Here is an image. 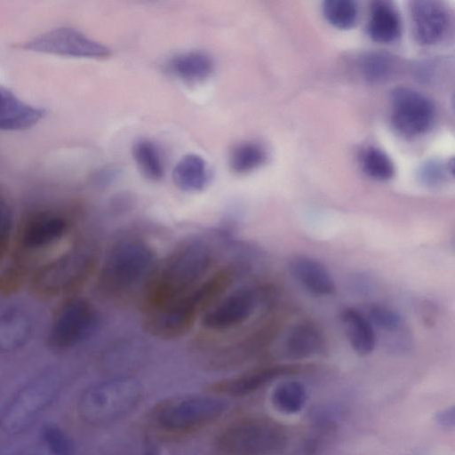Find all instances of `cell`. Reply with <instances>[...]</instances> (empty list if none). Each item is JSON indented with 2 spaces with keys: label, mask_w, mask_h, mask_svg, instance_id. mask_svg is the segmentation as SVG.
I'll return each mask as SVG.
<instances>
[{
  "label": "cell",
  "mask_w": 455,
  "mask_h": 455,
  "mask_svg": "<svg viewBox=\"0 0 455 455\" xmlns=\"http://www.w3.org/2000/svg\"><path fill=\"white\" fill-rule=\"evenodd\" d=\"M132 155L144 177L152 181L162 180L164 174V163L156 143L148 139H140L134 143Z\"/></svg>",
  "instance_id": "d4e9b609"
},
{
  "label": "cell",
  "mask_w": 455,
  "mask_h": 455,
  "mask_svg": "<svg viewBox=\"0 0 455 455\" xmlns=\"http://www.w3.org/2000/svg\"><path fill=\"white\" fill-rule=\"evenodd\" d=\"M172 179L175 185L183 191H201L210 180L208 164L199 155H185L174 166Z\"/></svg>",
  "instance_id": "603a6c76"
},
{
  "label": "cell",
  "mask_w": 455,
  "mask_h": 455,
  "mask_svg": "<svg viewBox=\"0 0 455 455\" xmlns=\"http://www.w3.org/2000/svg\"><path fill=\"white\" fill-rule=\"evenodd\" d=\"M170 73L188 83L202 82L214 70L212 58L200 51H188L172 56L167 62Z\"/></svg>",
  "instance_id": "ffe728a7"
},
{
  "label": "cell",
  "mask_w": 455,
  "mask_h": 455,
  "mask_svg": "<svg viewBox=\"0 0 455 455\" xmlns=\"http://www.w3.org/2000/svg\"><path fill=\"white\" fill-rule=\"evenodd\" d=\"M287 443L285 427L267 419L236 421L217 437L218 448L228 455H272L283 450Z\"/></svg>",
  "instance_id": "8992f818"
},
{
  "label": "cell",
  "mask_w": 455,
  "mask_h": 455,
  "mask_svg": "<svg viewBox=\"0 0 455 455\" xmlns=\"http://www.w3.org/2000/svg\"><path fill=\"white\" fill-rule=\"evenodd\" d=\"M28 51L76 58L102 59L110 55V49L81 31L61 27L43 33L21 46Z\"/></svg>",
  "instance_id": "30bf717a"
},
{
  "label": "cell",
  "mask_w": 455,
  "mask_h": 455,
  "mask_svg": "<svg viewBox=\"0 0 455 455\" xmlns=\"http://www.w3.org/2000/svg\"><path fill=\"white\" fill-rule=\"evenodd\" d=\"M369 36L375 42L388 44L401 34V20L396 9L387 1H375L370 8L367 23Z\"/></svg>",
  "instance_id": "d6986e66"
},
{
  "label": "cell",
  "mask_w": 455,
  "mask_h": 455,
  "mask_svg": "<svg viewBox=\"0 0 455 455\" xmlns=\"http://www.w3.org/2000/svg\"><path fill=\"white\" fill-rule=\"evenodd\" d=\"M13 234V214L9 203L0 197V261L7 254Z\"/></svg>",
  "instance_id": "d6a6232c"
},
{
  "label": "cell",
  "mask_w": 455,
  "mask_h": 455,
  "mask_svg": "<svg viewBox=\"0 0 455 455\" xmlns=\"http://www.w3.org/2000/svg\"><path fill=\"white\" fill-rule=\"evenodd\" d=\"M322 10L325 20L339 29L351 28L358 17L357 4L351 0H326Z\"/></svg>",
  "instance_id": "83f0119b"
},
{
  "label": "cell",
  "mask_w": 455,
  "mask_h": 455,
  "mask_svg": "<svg viewBox=\"0 0 455 455\" xmlns=\"http://www.w3.org/2000/svg\"><path fill=\"white\" fill-rule=\"evenodd\" d=\"M291 365H269L251 370L237 377L219 382L215 388L233 396L250 395L275 379L292 374Z\"/></svg>",
  "instance_id": "e0dca14e"
},
{
  "label": "cell",
  "mask_w": 455,
  "mask_h": 455,
  "mask_svg": "<svg viewBox=\"0 0 455 455\" xmlns=\"http://www.w3.org/2000/svg\"><path fill=\"white\" fill-rule=\"evenodd\" d=\"M69 217L53 209L29 212L20 224L17 233V256L40 251L60 241L70 228Z\"/></svg>",
  "instance_id": "ba28073f"
},
{
  "label": "cell",
  "mask_w": 455,
  "mask_h": 455,
  "mask_svg": "<svg viewBox=\"0 0 455 455\" xmlns=\"http://www.w3.org/2000/svg\"><path fill=\"white\" fill-rule=\"evenodd\" d=\"M267 159L266 148L257 141H243L234 146L228 156L231 170L244 174L257 170Z\"/></svg>",
  "instance_id": "cb8c5ba5"
},
{
  "label": "cell",
  "mask_w": 455,
  "mask_h": 455,
  "mask_svg": "<svg viewBox=\"0 0 455 455\" xmlns=\"http://www.w3.org/2000/svg\"><path fill=\"white\" fill-rule=\"evenodd\" d=\"M420 178L427 185H437L444 179V169L439 163L429 162L421 169Z\"/></svg>",
  "instance_id": "836d02e7"
},
{
  "label": "cell",
  "mask_w": 455,
  "mask_h": 455,
  "mask_svg": "<svg viewBox=\"0 0 455 455\" xmlns=\"http://www.w3.org/2000/svg\"><path fill=\"white\" fill-rule=\"evenodd\" d=\"M258 306V295L250 289L234 291L207 309L203 325L211 331H227L247 321Z\"/></svg>",
  "instance_id": "4fadbf2b"
},
{
  "label": "cell",
  "mask_w": 455,
  "mask_h": 455,
  "mask_svg": "<svg viewBox=\"0 0 455 455\" xmlns=\"http://www.w3.org/2000/svg\"><path fill=\"white\" fill-rule=\"evenodd\" d=\"M359 159L364 173L373 180L386 181L395 174V167L389 156L376 147L364 148Z\"/></svg>",
  "instance_id": "4316f807"
},
{
  "label": "cell",
  "mask_w": 455,
  "mask_h": 455,
  "mask_svg": "<svg viewBox=\"0 0 455 455\" xmlns=\"http://www.w3.org/2000/svg\"><path fill=\"white\" fill-rule=\"evenodd\" d=\"M227 408L228 403L217 397L183 398L162 407L157 412L156 421L165 430L186 431L213 421Z\"/></svg>",
  "instance_id": "9c48e42d"
},
{
  "label": "cell",
  "mask_w": 455,
  "mask_h": 455,
  "mask_svg": "<svg viewBox=\"0 0 455 455\" xmlns=\"http://www.w3.org/2000/svg\"><path fill=\"white\" fill-rule=\"evenodd\" d=\"M144 455H155V453L152 451H148V452L145 453Z\"/></svg>",
  "instance_id": "d590c367"
},
{
  "label": "cell",
  "mask_w": 455,
  "mask_h": 455,
  "mask_svg": "<svg viewBox=\"0 0 455 455\" xmlns=\"http://www.w3.org/2000/svg\"><path fill=\"white\" fill-rule=\"evenodd\" d=\"M415 38L425 45L440 42L446 35L451 17L446 6L438 1L417 0L410 5Z\"/></svg>",
  "instance_id": "5bb4252c"
},
{
  "label": "cell",
  "mask_w": 455,
  "mask_h": 455,
  "mask_svg": "<svg viewBox=\"0 0 455 455\" xmlns=\"http://www.w3.org/2000/svg\"><path fill=\"white\" fill-rule=\"evenodd\" d=\"M306 401V387L297 380L281 382L275 387L272 394L274 406L286 414H295L300 411Z\"/></svg>",
  "instance_id": "484cf974"
},
{
  "label": "cell",
  "mask_w": 455,
  "mask_h": 455,
  "mask_svg": "<svg viewBox=\"0 0 455 455\" xmlns=\"http://www.w3.org/2000/svg\"><path fill=\"white\" fill-rule=\"evenodd\" d=\"M323 347V336L315 325L309 323L292 326L284 339V352L291 359L313 356L319 354Z\"/></svg>",
  "instance_id": "7402d4cb"
},
{
  "label": "cell",
  "mask_w": 455,
  "mask_h": 455,
  "mask_svg": "<svg viewBox=\"0 0 455 455\" xmlns=\"http://www.w3.org/2000/svg\"><path fill=\"white\" fill-rule=\"evenodd\" d=\"M95 323L96 312L90 301L81 297H69L53 315L47 345L57 352L70 349L89 335Z\"/></svg>",
  "instance_id": "52a82bcc"
},
{
  "label": "cell",
  "mask_w": 455,
  "mask_h": 455,
  "mask_svg": "<svg viewBox=\"0 0 455 455\" xmlns=\"http://www.w3.org/2000/svg\"><path fill=\"white\" fill-rule=\"evenodd\" d=\"M293 278L309 293L325 297L335 291V283L327 267L319 260L297 255L289 262Z\"/></svg>",
  "instance_id": "2e32d148"
},
{
  "label": "cell",
  "mask_w": 455,
  "mask_h": 455,
  "mask_svg": "<svg viewBox=\"0 0 455 455\" xmlns=\"http://www.w3.org/2000/svg\"><path fill=\"white\" fill-rule=\"evenodd\" d=\"M435 421L442 427L446 429L453 428L455 424L454 406H451L439 411L435 414Z\"/></svg>",
  "instance_id": "e575fe53"
},
{
  "label": "cell",
  "mask_w": 455,
  "mask_h": 455,
  "mask_svg": "<svg viewBox=\"0 0 455 455\" xmlns=\"http://www.w3.org/2000/svg\"><path fill=\"white\" fill-rule=\"evenodd\" d=\"M44 110L28 105L12 92L0 87V131H20L36 124Z\"/></svg>",
  "instance_id": "ac0fdd59"
},
{
  "label": "cell",
  "mask_w": 455,
  "mask_h": 455,
  "mask_svg": "<svg viewBox=\"0 0 455 455\" xmlns=\"http://www.w3.org/2000/svg\"><path fill=\"white\" fill-rule=\"evenodd\" d=\"M212 263L209 250L189 243L175 250L148 275L141 307L145 313L164 307L197 286Z\"/></svg>",
  "instance_id": "6da1fadb"
},
{
  "label": "cell",
  "mask_w": 455,
  "mask_h": 455,
  "mask_svg": "<svg viewBox=\"0 0 455 455\" xmlns=\"http://www.w3.org/2000/svg\"><path fill=\"white\" fill-rule=\"evenodd\" d=\"M367 318L372 326L387 331H395L402 325V317L399 314L381 305L371 306L369 308Z\"/></svg>",
  "instance_id": "1f68e13d"
},
{
  "label": "cell",
  "mask_w": 455,
  "mask_h": 455,
  "mask_svg": "<svg viewBox=\"0 0 455 455\" xmlns=\"http://www.w3.org/2000/svg\"><path fill=\"white\" fill-rule=\"evenodd\" d=\"M390 108L393 127L406 137L426 132L435 116L432 101L421 92L408 87H397L391 92Z\"/></svg>",
  "instance_id": "8fae6325"
},
{
  "label": "cell",
  "mask_w": 455,
  "mask_h": 455,
  "mask_svg": "<svg viewBox=\"0 0 455 455\" xmlns=\"http://www.w3.org/2000/svg\"><path fill=\"white\" fill-rule=\"evenodd\" d=\"M156 255L153 249L140 240H126L108 253L98 277V287L107 294L122 292L133 287L152 272Z\"/></svg>",
  "instance_id": "5b68a950"
},
{
  "label": "cell",
  "mask_w": 455,
  "mask_h": 455,
  "mask_svg": "<svg viewBox=\"0 0 455 455\" xmlns=\"http://www.w3.org/2000/svg\"><path fill=\"white\" fill-rule=\"evenodd\" d=\"M62 379L54 369L44 371L24 384L0 413V427L8 435L28 429L60 393Z\"/></svg>",
  "instance_id": "3957f363"
},
{
  "label": "cell",
  "mask_w": 455,
  "mask_h": 455,
  "mask_svg": "<svg viewBox=\"0 0 455 455\" xmlns=\"http://www.w3.org/2000/svg\"><path fill=\"white\" fill-rule=\"evenodd\" d=\"M34 322L29 313L18 305L0 306V353H12L30 339Z\"/></svg>",
  "instance_id": "9a60e30c"
},
{
  "label": "cell",
  "mask_w": 455,
  "mask_h": 455,
  "mask_svg": "<svg viewBox=\"0 0 455 455\" xmlns=\"http://www.w3.org/2000/svg\"><path fill=\"white\" fill-rule=\"evenodd\" d=\"M29 267L25 259L16 257L15 260L0 274V294L15 292L28 281Z\"/></svg>",
  "instance_id": "4dcf8cb0"
},
{
  "label": "cell",
  "mask_w": 455,
  "mask_h": 455,
  "mask_svg": "<svg viewBox=\"0 0 455 455\" xmlns=\"http://www.w3.org/2000/svg\"><path fill=\"white\" fill-rule=\"evenodd\" d=\"M394 68V59L382 52H367L359 60V69L363 76L371 83H379L388 78Z\"/></svg>",
  "instance_id": "f1b7e54d"
},
{
  "label": "cell",
  "mask_w": 455,
  "mask_h": 455,
  "mask_svg": "<svg viewBox=\"0 0 455 455\" xmlns=\"http://www.w3.org/2000/svg\"><path fill=\"white\" fill-rule=\"evenodd\" d=\"M341 323L353 350L360 355L371 354L376 346L374 327L367 316L353 307L341 312Z\"/></svg>",
  "instance_id": "44dd1931"
},
{
  "label": "cell",
  "mask_w": 455,
  "mask_h": 455,
  "mask_svg": "<svg viewBox=\"0 0 455 455\" xmlns=\"http://www.w3.org/2000/svg\"><path fill=\"white\" fill-rule=\"evenodd\" d=\"M202 312L191 291L160 309L145 313L142 326L148 334L174 339L186 334Z\"/></svg>",
  "instance_id": "7c38bea8"
},
{
  "label": "cell",
  "mask_w": 455,
  "mask_h": 455,
  "mask_svg": "<svg viewBox=\"0 0 455 455\" xmlns=\"http://www.w3.org/2000/svg\"><path fill=\"white\" fill-rule=\"evenodd\" d=\"M41 438L52 455H76L74 441L59 426L45 424L40 430Z\"/></svg>",
  "instance_id": "f546056e"
},
{
  "label": "cell",
  "mask_w": 455,
  "mask_h": 455,
  "mask_svg": "<svg viewBox=\"0 0 455 455\" xmlns=\"http://www.w3.org/2000/svg\"><path fill=\"white\" fill-rule=\"evenodd\" d=\"M142 396L140 385L130 378L101 381L80 395L77 410L89 424L103 425L120 419L133 410Z\"/></svg>",
  "instance_id": "277c9868"
},
{
  "label": "cell",
  "mask_w": 455,
  "mask_h": 455,
  "mask_svg": "<svg viewBox=\"0 0 455 455\" xmlns=\"http://www.w3.org/2000/svg\"><path fill=\"white\" fill-rule=\"evenodd\" d=\"M95 266L93 251L75 247L34 270L28 278L31 293L40 299H53L77 291Z\"/></svg>",
  "instance_id": "7a4b0ae2"
}]
</instances>
